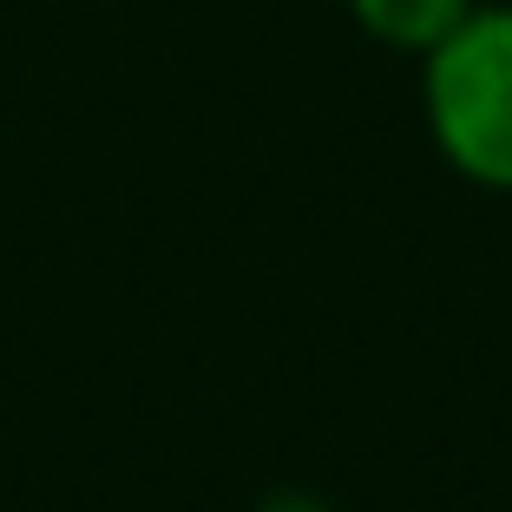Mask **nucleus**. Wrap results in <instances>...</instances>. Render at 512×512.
I'll use <instances>...</instances> for the list:
<instances>
[{
    "label": "nucleus",
    "mask_w": 512,
    "mask_h": 512,
    "mask_svg": "<svg viewBox=\"0 0 512 512\" xmlns=\"http://www.w3.org/2000/svg\"><path fill=\"white\" fill-rule=\"evenodd\" d=\"M427 125L453 171L512 191V7H473L427 53Z\"/></svg>",
    "instance_id": "obj_1"
},
{
    "label": "nucleus",
    "mask_w": 512,
    "mask_h": 512,
    "mask_svg": "<svg viewBox=\"0 0 512 512\" xmlns=\"http://www.w3.org/2000/svg\"><path fill=\"white\" fill-rule=\"evenodd\" d=\"M270 512H316V506H309V499H276Z\"/></svg>",
    "instance_id": "obj_3"
},
{
    "label": "nucleus",
    "mask_w": 512,
    "mask_h": 512,
    "mask_svg": "<svg viewBox=\"0 0 512 512\" xmlns=\"http://www.w3.org/2000/svg\"><path fill=\"white\" fill-rule=\"evenodd\" d=\"M348 7L381 46H401V53H434L473 14V0H348Z\"/></svg>",
    "instance_id": "obj_2"
}]
</instances>
